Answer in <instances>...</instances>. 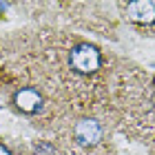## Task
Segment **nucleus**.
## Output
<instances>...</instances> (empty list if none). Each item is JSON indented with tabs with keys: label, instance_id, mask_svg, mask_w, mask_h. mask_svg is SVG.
<instances>
[{
	"label": "nucleus",
	"instance_id": "obj_3",
	"mask_svg": "<svg viewBox=\"0 0 155 155\" xmlns=\"http://www.w3.org/2000/svg\"><path fill=\"white\" fill-rule=\"evenodd\" d=\"M124 20L131 22L137 31L155 36V0H137V2H120Z\"/></svg>",
	"mask_w": 155,
	"mask_h": 155
},
{
	"label": "nucleus",
	"instance_id": "obj_4",
	"mask_svg": "<svg viewBox=\"0 0 155 155\" xmlns=\"http://www.w3.org/2000/svg\"><path fill=\"white\" fill-rule=\"evenodd\" d=\"M0 155H11V153H9V149H7V146L0 144Z\"/></svg>",
	"mask_w": 155,
	"mask_h": 155
},
{
	"label": "nucleus",
	"instance_id": "obj_2",
	"mask_svg": "<svg viewBox=\"0 0 155 155\" xmlns=\"http://www.w3.org/2000/svg\"><path fill=\"white\" fill-rule=\"evenodd\" d=\"M13 104L27 117H42L49 111V97L45 89H38L33 84H25L13 93Z\"/></svg>",
	"mask_w": 155,
	"mask_h": 155
},
{
	"label": "nucleus",
	"instance_id": "obj_1",
	"mask_svg": "<svg viewBox=\"0 0 155 155\" xmlns=\"http://www.w3.org/2000/svg\"><path fill=\"white\" fill-rule=\"evenodd\" d=\"M102 53L100 49L89 45L84 40H73L69 42V49H67V67H60L55 62V67L62 69L67 73H73L78 78H95L97 73L102 71Z\"/></svg>",
	"mask_w": 155,
	"mask_h": 155
}]
</instances>
